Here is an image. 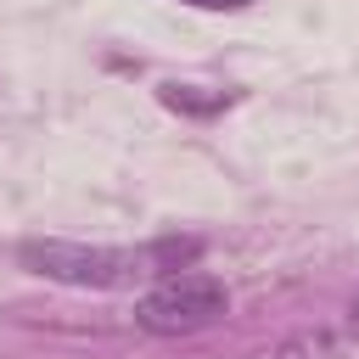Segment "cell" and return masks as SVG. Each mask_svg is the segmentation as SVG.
I'll list each match as a JSON object with an SVG mask.
<instances>
[{"mask_svg": "<svg viewBox=\"0 0 359 359\" xmlns=\"http://www.w3.org/2000/svg\"><path fill=\"white\" fill-rule=\"evenodd\" d=\"M22 269L62 280V286H90V292H123L140 286L157 269H180L196 258V241H151V247H84V241H22Z\"/></svg>", "mask_w": 359, "mask_h": 359, "instance_id": "obj_1", "label": "cell"}, {"mask_svg": "<svg viewBox=\"0 0 359 359\" xmlns=\"http://www.w3.org/2000/svg\"><path fill=\"white\" fill-rule=\"evenodd\" d=\"M224 314H230V292H224V280H213L202 269L163 275L157 286H146L135 297V325L151 331V337H191V331H208Z\"/></svg>", "mask_w": 359, "mask_h": 359, "instance_id": "obj_2", "label": "cell"}, {"mask_svg": "<svg viewBox=\"0 0 359 359\" xmlns=\"http://www.w3.org/2000/svg\"><path fill=\"white\" fill-rule=\"evenodd\" d=\"M337 353H342V342L331 331H303V337L275 348V359H337Z\"/></svg>", "mask_w": 359, "mask_h": 359, "instance_id": "obj_3", "label": "cell"}, {"mask_svg": "<svg viewBox=\"0 0 359 359\" xmlns=\"http://www.w3.org/2000/svg\"><path fill=\"white\" fill-rule=\"evenodd\" d=\"M163 101L174 112H219L230 95H196V84H163Z\"/></svg>", "mask_w": 359, "mask_h": 359, "instance_id": "obj_4", "label": "cell"}, {"mask_svg": "<svg viewBox=\"0 0 359 359\" xmlns=\"http://www.w3.org/2000/svg\"><path fill=\"white\" fill-rule=\"evenodd\" d=\"M180 6H202V11H241L247 0H180Z\"/></svg>", "mask_w": 359, "mask_h": 359, "instance_id": "obj_5", "label": "cell"}, {"mask_svg": "<svg viewBox=\"0 0 359 359\" xmlns=\"http://www.w3.org/2000/svg\"><path fill=\"white\" fill-rule=\"evenodd\" d=\"M348 331H353V337H359V297H353V303H348Z\"/></svg>", "mask_w": 359, "mask_h": 359, "instance_id": "obj_6", "label": "cell"}]
</instances>
